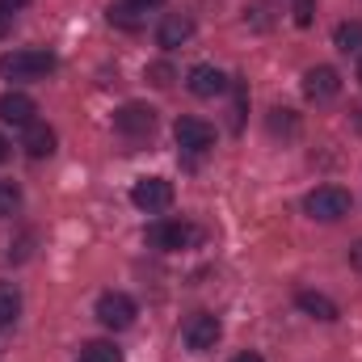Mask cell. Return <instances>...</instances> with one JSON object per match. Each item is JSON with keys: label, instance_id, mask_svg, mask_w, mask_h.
<instances>
[{"label": "cell", "instance_id": "cell-8", "mask_svg": "<svg viewBox=\"0 0 362 362\" xmlns=\"http://www.w3.org/2000/svg\"><path fill=\"white\" fill-rule=\"evenodd\" d=\"M173 139H177L181 152H206V148L215 144V127L202 122V118H177Z\"/></svg>", "mask_w": 362, "mask_h": 362}, {"label": "cell", "instance_id": "cell-15", "mask_svg": "<svg viewBox=\"0 0 362 362\" xmlns=\"http://www.w3.org/2000/svg\"><path fill=\"white\" fill-rule=\"evenodd\" d=\"M21 316V291L13 282H0V329Z\"/></svg>", "mask_w": 362, "mask_h": 362}, {"label": "cell", "instance_id": "cell-20", "mask_svg": "<svg viewBox=\"0 0 362 362\" xmlns=\"http://www.w3.org/2000/svg\"><path fill=\"white\" fill-rule=\"evenodd\" d=\"M295 127H299V122H295V110H274V114H270V131H274V135H278V131L295 135Z\"/></svg>", "mask_w": 362, "mask_h": 362}, {"label": "cell", "instance_id": "cell-26", "mask_svg": "<svg viewBox=\"0 0 362 362\" xmlns=\"http://www.w3.org/2000/svg\"><path fill=\"white\" fill-rule=\"evenodd\" d=\"M232 362H266V358H262V354H236Z\"/></svg>", "mask_w": 362, "mask_h": 362}, {"label": "cell", "instance_id": "cell-6", "mask_svg": "<svg viewBox=\"0 0 362 362\" xmlns=\"http://www.w3.org/2000/svg\"><path fill=\"white\" fill-rule=\"evenodd\" d=\"M219 320L211 316V312H194L189 320H185V329H181V337H185V346L194 350V354H206V350H215V341H219Z\"/></svg>", "mask_w": 362, "mask_h": 362}, {"label": "cell", "instance_id": "cell-18", "mask_svg": "<svg viewBox=\"0 0 362 362\" xmlns=\"http://www.w3.org/2000/svg\"><path fill=\"white\" fill-rule=\"evenodd\" d=\"M337 47L350 55V51H362V21H346V25H337Z\"/></svg>", "mask_w": 362, "mask_h": 362}, {"label": "cell", "instance_id": "cell-7", "mask_svg": "<svg viewBox=\"0 0 362 362\" xmlns=\"http://www.w3.org/2000/svg\"><path fill=\"white\" fill-rule=\"evenodd\" d=\"M114 127H118V135H127V139H144V135H152V127H156V110L131 101V105H122V110L114 114Z\"/></svg>", "mask_w": 362, "mask_h": 362}, {"label": "cell", "instance_id": "cell-14", "mask_svg": "<svg viewBox=\"0 0 362 362\" xmlns=\"http://www.w3.org/2000/svg\"><path fill=\"white\" fill-rule=\"evenodd\" d=\"M295 303H299L308 316H316V320H337V303H333L329 295H320V291H299Z\"/></svg>", "mask_w": 362, "mask_h": 362}, {"label": "cell", "instance_id": "cell-25", "mask_svg": "<svg viewBox=\"0 0 362 362\" xmlns=\"http://www.w3.org/2000/svg\"><path fill=\"white\" fill-rule=\"evenodd\" d=\"M8 34V8H0V38Z\"/></svg>", "mask_w": 362, "mask_h": 362}, {"label": "cell", "instance_id": "cell-16", "mask_svg": "<svg viewBox=\"0 0 362 362\" xmlns=\"http://www.w3.org/2000/svg\"><path fill=\"white\" fill-rule=\"evenodd\" d=\"M139 13H144V8L131 4V0H127V4H110V25H118V30H139V25H144Z\"/></svg>", "mask_w": 362, "mask_h": 362}, {"label": "cell", "instance_id": "cell-19", "mask_svg": "<svg viewBox=\"0 0 362 362\" xmlns=\"http://www.w3.org/2000/svg\"><path fill=\"white\" fill-rule=\"evenodd\" d=\"M17 206H21V194H17V185L0 181V219H4V215H13Z\"/></svg>", "mask_w": 362, "mask_h": 362}, {"label": "cell", "instance_id": "cell-22", "mask_svg": "<svg viewBox=\"0 0 362 362\" xmlns=\"http://www.w3.org/2000/svg\"><path fill=\"white\" fill-rule=\"evenodd\" d=\"M295 21H299V25L312 21V0H299V4H295Z\"/></svg>", "mask_w": 362, "mask_h": 362}, {"label": "cell", "instance_id": "cell-13", "mask_svg": "<svg viewBox=\"0 0 362 362\" xmlns=\"http://www.w3.org/2000/svg\"><path fill=\"white\" fill-rule=\"evenodd\" d=\"M189 34H194V17L189 13H169L156 30V42L160 47H181V42H189Z\"/></svg>", "mask_w": 362, "mask_h": 362}, {"label": "cell", "instance_id": "cell-24", "mask_svg": "<svg viewBox=\"0 0 362 362\" xmlns=\"http://www.w3.org/2000/svg\"><path fill=\"white\" fill-rule=\"evenodd\" d=\"M25 4H30V0H0V8H8V13H13V8H25Z\"/></svg>", "mask_w": 362, "mask_h": 362}, {"label": "cell", "instance_id": "cell-1", "mask_svg": "<svg viewBox=\"0 0 362 362\" xmlns=\"http://www.w3.org/2000/svg\"><path fill=\"white\" fill-rule=\"evenodd\" d=\"M51 72H55L51 51H8V55H0V76L4 81H42Z\"/></svg>", "mask_w": 362, "mask_h": 362}, {"label": "cell", "instance_id": "cell-2", "mask_svg": "<svg viewBox=\"0 0 362 362\" xmlns=\"http://www.w3.org/2000/svg\"><path fill=\"white\" fill-rule=\"evenodd\" d=\"M350 206H354V198H350V189H341V185H316V189L303 198V211H308L312 219H320V223L346 219Z\"/></svg>", "mask_w": 362, "mask_h": 362}, {"label": "cell", "instance_id": "cell-10", "mask_svg": "<svg viewBox=\"0 0 362 362\" xmlns=\"http://www.w3.org/2000/svg\"><path fill=\"white\" fill-rule=\"evenodd\" d=\"M185 85H189L194 97H219V93L228 89V76L219 68H211V64H198V68H189Z\"/></svg>", "mask_w": 362, "mask_h": 362}, {"label": "cell", "instance_id": "cell-21", "mask_svg": "<svg viewBox=\"0 0 362 362\" xmlns=\"http://www.w3.org/2000/svg\"><path fill=\"white\" fill-rule=\"evenodd\" d=\"M173 76H177V72H173V64H152V68H148V81H152L156 89H169V85H173Z\"/></svg>", "mask_w": 362, "mask_h": 362}, {"label": "cell", "instance_id": "cell-17", "mask_svg": "<svg viewBox=\"0 0 362 362\" xmlns=\"http://www.w3.org/2000/svg\"><path fill=\"white\" fill-rule=\"evenodd\" d=\"M81 362H122V350L114 341H85L81 346Z\"/></svg>", "mask_w": 362, "mask_h": 362}, {"label": "cell", "instance_id": "cell-23", "mask_svg": "<svg viewBox=\"0 0 362 362\" xmlns=\"http://www.w3.org/2000/svg\"><path fill=\"white\" fill-rule=\"evenodd\" d=\"M350 266L362 274V240H358V245H350Z\"/></svg>", "mask_w": 362, "mask_h": 362}, {"label": "cell", "instance_id": "cell-3", "mask_svg": "<svg viewBox=\"0 0 362 362\" xmlns=\"http://www.w3.org/2000/svg\"><path fill=\"white\" fill-rule=\"evenodd\" d=\"M135 316H139V308H135V299L131 295H122V291H105L101 299H97V320L105 325V329H131L135 325Z\"/></svg>", "mask_w": 362, "mask_h": 362}, {"label": "cell", "instance_id": "cell-29", "mask_svg": "<svg viewBox=\"0 0 362 362\" xmlns=\"http://www.w3.org/2000/svg\"><path fill=\"white\" fill-rule=\"evenodd\" d=\"M358 81H362V64H358Z\"/></svg>", "mask_w": 362, "mask_h": 362}, {"label": "cell", "instance_id": "cell-28", "mask_svg": "<svg viewBox=\"0 0 362 362\" xmlns=\"http://www.w3.org/2000/svg\"><path fill=\"white\" fill-rule=\"evenodd\" d=\"M131 4H139V8H148V4H160V0H131Z\"/></svg>", "mask_w": 362, "mask_h": 362}, {"label": "cell", "instance_id": "cell-5", "mask_svg": "<svg viewBox=\"0 0 362 362\" xmlns=\"http://www.w3.org/2000/svg\"><path fill=\"white\" fill-rule=\"evenodd\" d=\"M131 202H135L139 211H148V215L169 211V206H173V181H165V177H139L135 185H131Z\"/></svg>", "mask_w": 362, "mask_h": 362}, {"label": "cell", "instance_id": "cell-12", "mask_svg": "<svg viewBox=\"0 0 362 362\" xmlns=\"http://www.w3.org/2000/svg\"><path fill=\"white\" fill-rule=\"evenodd\" d=\"M21 148H25V156H30V160H42V156H51V152H55V131H51L47 122H30V127H25V135H21Z\"/></svg>", "mask_w": 362, "mask_h": 362}, {"label": "cell", "instance_id": "cell-11", "mask_svg": "<svg viewBox=\"0 0 362 362\" xmlns=\"http://www.w3.org/2000/svg\"><path fill=\"white\" fill-rule=\"evenodd\" d=\"M34 114H38L34 97H25V93H4V97H0V118H4V122H13V127H30Z\"/></svg>", "mask_w": 362, "mask_h": 362}, {"label": "cell", "instance_id": "cell-4", "mask_svg": "<svg viewBox=\"0 0 362 362\" xmlns=\"http://www.w3.org/2000/svg\"><path fill=\"white\" fill-rule=\"evenodd\" d=\"M194 240H198V232L189 223H181V219H156V223H148V245L160 249V253H177V249L194 245Z\"/></svg>", "mask_w": 362, "mask_h": 362}, {"label": "cell", "instance_id": "cell-9", "mask_svg": "<svg viewBox=\"0 0 362 362\" xmlns=\"http://www.w3.org/2000/svg\"><path fill=\"white\" fill-rule=\"evenodd\" d=\"M303 93L312 97V101H333L337 93H341V76H337V68H308V76H303Z\"/></svg>", "mask_w": 362, "mask_h": 362}, {"label": "cell", "instance_id": "cell-27", "mask_svg": "<svg viewBox=\"0 0 362 362\" xmlns=\"http://www.w3.org/2000/svg\"><path fill=\"white\" fill-rule=\"evenodd\" d=\"M4 160H8V139L0 135V165H4Z\"/></svg>", "mask_w": 362, "mask_h": 362}]
</instances>
